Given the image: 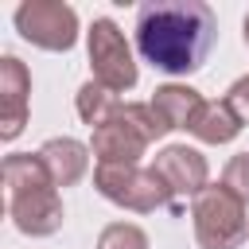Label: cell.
<instances>
[{
	"label": "cell",
	"instance_id": "cell-16",
	"mask_svg": "<svg viewBox=\"0 0 249 249\" xmlns=\"http://www.w3.org/2000/svg\"><path fill=\"white\" fill-rule=\"evenodd\" d=\"M222 183L249 206V152L230 156V163H226V171H222Z\"/></svg>",
	"mask_w": 249,
	"mask_h": 249
},
{
	"label": "cell",
	"instance_id": "cell-7",
	"mask_svg": "<svg viewBox=\"0 0 249 249\" xmlns=\"http://www.w3.org/2000/svg\"><path fill=\"white\" fill-rule=\"evenodd\" d=\"M152 171L163 179V187H167V195L179 202V198H198L210 183V167H206V156L202 152H195V148H187V144H167V148H160L156 152V160H152Z\"/></svg>",
	"mask_w": 249,
	"mask_h": 249
},
{
	"label": "cell",
	"instance_id": "cell-15",
	"mask_svg": "<svg viewBox=\"0 0 249 249\" xmlns=\"http://www.w3.org/2000/svg\"><path fill=\"white\" fill-rule=\"evenodd\" d=\"M97 249H148V233L132 222H109L97 237Z\"/></svg>",
	"mask_w": 249,
	"mask_h": 249
},
{
	"label": "cell",
	"instance_id": "cell-12",
	"mask_svg": "<svg viewBox=\"0 0 249 249\" xmlns=\"http://www.w3.org/2000/svg\"><path fill=\"white\" fill-rule=\"evenodd\" d=\"M187 132H195L202 144H230L241 132V121L230 113L226 101H202V109L195 113V121H191Z\"/></svg>",
	"mask_w": 249,
	"mask_h": 249
},
{
	"label": "cell",
	"instance_id": "cell-18",
	"mask_svg": "<svg viewBox=\"0 0 249 249\" xmlns=\"http://www.w3.org/2000/svg\"><path fill=\"white\" fill-rule=\"evenodd\" d=\"M245 43H249V16H245Z\"/></svg>",
	"mask_w": 249,
	"mask_h": 249
},
{
	"label": "cell",
	"instance_id": "cell-6",
	"mask_svg": "<svg viewBox=\"0 0 249 249\" xmlns=\"http://www.w3.org/2000/svg\"><path fill=\"white\" fill-rule=\"evenodd\" d=\"M16 31L39 51H70L78 43V12L62 0H23L16 8Z\"/></svg>",
	"mask_w": 249,
	"mask_h": 249
},
{
	"label": "cell",
	"instance_id": "cell-14",
	"mask_svg": "<svg viewBox=\"0 0 249 249\" xmlns=\"http://www.w3.org/2000/svg\"><path fill=\"white\" fill-rule=\"evenodd\" d=\"M74 105H78V117H82V121H86L89 128L105 124V121H109V117H113V113L121 109L117 93H109V89H105L101 82H93V78H89V82H86V86L78 89V101H74Z\"/></svg>",
	"mask_w": 249,
	"mask_h": 249
},
{
	"label": "cell",
	"instance_id": "cell-8",
	"mask_svg": "<svg viewBox=\"0 0 249 249\" xmlns=\"http://www.w3.org/2000/svg\"><path fill=\"white\" fill-rule=\"evenodd\" d=\"M8 214L16 222L19 233L27 237H51L62 230V198H58V187L47 183V187H35V191H19V195H8Z\"/></svg>",
	"mask_w": 249,
	"mask_h": 249
},
{
	"label": "cell",
	"instance_id": "cell-17",
	"mask_svg": "<svg viewBox=\"0 0 249 249\" xmlns=\"http://www.w3.org/2000/svg\"><path fill=\"white\" fill-rule=\"evenodd\" d=\"M226 105H230V113L241 121V124H249V74L245 78H237L230 89H226V97H222Z\"/></svg>",
	"mask_w": 249,
	"mask_h": 249
},
{
	"label": "cell",
	"instance_id": "cell-10",
	"mask_svg": "<svg viewBox=\"0 0 249 249\" xmlns=\"http://www.w3.org/2000/svg\"><path fill=\"white\" fill-rule=\"evenodd\" d=\"M39 160L47 163L54 187H74L89 167V148L82 140H74V136H51L39 148Z\"/></svg>",
	"mask_w": 249,
	"mask_h": 249
},
{
	"label": "cell",
	"instance_id": "cell-1",
	"mask_svg": "<svg viewBox=\"0 0 249 249\" xmlns=\"http://www.w3.org/2000/svg\"><path fill=\"white\" fill-rule=\"evenodd\" d=\"M132 35L140 58L152 70L187 78L206 66L218 39V19L202 0H148L136 8Z\"/></svg>",
	"mask_w": 249,
	"mask_h": 249
},
{
	"label": "cell",
	"instance_id": "cell-3",
	"mask_svg": "<svg viewBox=\"0 0 249 249\" xmlns=\"http://www.w3.org/2000/svg\"><path fill=\"white\" fill-rule=\"evenodd\" d=\"M195 237L202 249H237L249 237V218H245V202L226 187V183H210L195 206Z\"/></svg>",
	"mask_w": 249,
	"mask_h": 249
},
{
	"label": "cell",
	"instance_id": "cell-4",
	"mask_svg": "<svg viewBox=\"0 0 249 249\" xmlns=\"http://www.w3.org/2000/svg\"><path fill=\"white\" fill-rule=\"evenodd\" d=\"M93 187L113 206H124V210H136V214H152V210L171 202L163 179L152 167H140V163H97Z\"/></svg>",
	"mask_w": 249,
	"mask_h": 249
},
{
	"label": "cell",
	"instance_id": "cell-13",
	"mask_svg": "<svg viewBox=\"0 0 249 249\" xmlns=\"http://www.w3.org/2000/svg\"><path fill=\"white\" fill-rule=\"evenodd\" d=\"M54 183L47 163L39 160V152H12L4 156V187L8 195H19V191H35V187H47Z\"/></svg>",
	"mask_w": 249,
	"mask_h": 249
},
{
	"label": "cell",
	"instance_id": "cell-11",
	"mask_svg": "<svg viewBox=\"0 0 249 249\" xmlns=\"http://www.w3.org/2000/svg\"><path fill=\"white\" fill-rule=\"evenodd\" d=\"M148 105L156 109V117H160V121L167 124V132H171V128H191L195 113L202 109V97H198V89H191V86L167 82V86H160V89L152 93Z\"/></svg>",
	"mask_w": 249,
	"mask_h": 249
},
{
	"label": "cell",
	"instance_id": "cell-2",
	"mask_svg": "<svg viewBox=\"0 0 249 249\" xmlns=\"http://www.w3.org/2000/svg\"><path fill=\"white\" fill-rule=\"evenodd\" d=\"M160 136H167V124L156 117V109L140 101H124L105 124L93 128L89 152L97 156V163H140L148 144Z\"/></svg>",
	"mask_w": 249,
	"mask_h": 249
},
{
	"label": "cell",
	"instance_id": "cell-9",
	"mask_svg": "<svg viewBox=\"0 0 249 249\" xmlns=\"http://www.w3.org/2000/svg\"><path fill=\"white\" fill-rule=\"evenodd\" d=\"M27 97L31 74L16 54L0 58V140H16L27 124Z\"/></svg>",
	"mask_w": 249,
	"mask_h": 249
},
{
	"label": "cell",
	"instance_id": "cell-5",
	"mask_svg": "<svg viewBox=\"0 0 249 249\" xmlns=\"http://www.w3.org/2000/svg\"><path fill=\"white\" fill-rule=\"evenodd\" d=\"M86 47H89V70L93 82H101L109 93H124L136 86V58L132 47L124 39V31L113 19H93V27L86 31Z\"/></svg>",
	"mask_w": 249,
	"mask_h": 249
}]
</instances>
